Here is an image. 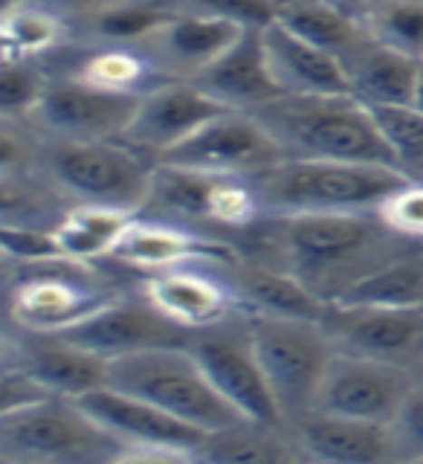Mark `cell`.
Segmentation results:
<instances>
[{"mask_svg": "<svg viewBox=\"0 0 423 464\" xmlns=\"http://www.w3.org/2000/svg\"><path fill=\"white\" fill-rule=\"evenodd\" d=\"M145 299L186 331H200L244 308L236 287L195 265L157 270L145 282Z\"/></svg>", "mask_w": 423, "mask_h": 464, "instance_id": "cell-18", "label": "cell"}, {"mask_svg": "<svg viewBox=\"0 0 423 464\" xmlns=\"http://www.w3.org/2000/svg\"><path fill=\"white\" fill-rule=\"evenodd\" d=\"M264 53L282 96H345L351 93L348 70L337 55L299 38L282 24L261 29Z\"/></svg>", "mask_w": 423, "mask_h": 464, "instance_id": "cell-19", "label": "cell"}, {"mask_svg": "<svg viewBox=\"0 0 423 464\" xmlns=\"http://www.w3.org/2000/svg\"><path fill=\"white\" fill-rule=\"evenodd\" d=\"M47 398H53V392L43 386L38 377L21 369L18 362H14V366H6L4 381H0V415L24 410V406L47 401Z\"/></svg>", "mask_w": 423, "mask_h": 464, "instance_id": "cell-40", "label": "cell"}, {"mask_svg": "<svg viewBox=\"0 0 423 464\" xmlns=\"http://www.w3.org/2000/svg\"><path fill=\"white\" fill-rule=\"evenodd\" d=\"M224 111L221 102L203 93L195 82L171 79L139 96L134 120L120 140L139 154L159 160Z\"/></svg>", "mask_w": 423, "mask_h": 464, "instance_id": "cell-15", "label": "cell"}, {"mask_svg": "<svg viewBox=\"0 0 423 464\" xmlns=\"http://www.w3.org/2000/svg\"><path fill=\"white\" fill-rule=\"evenodd\" d=\"M29 337L21 340L18 366L47 386L53 395L79 401L93 389L108 386L111 362L79 343L67 340L64 334H38L26 331Z\"/></svg>", "mask_w": 423, "mask_h": 464, "instance_id": "cell-21", "label": "cell"}, {"mask_svg": "<svg viewBox=\"0 0 423 464\" xmlns=\"http://www.w3.org/2000/svg\"><path fill=\"white\" fill-rule=\"evenodd\" d=\"M345 70L348 82H351V96L366 108L412 105L420 70L418 58H409L369 38V44L345 64Z\"/></svg>", "mask_w": 423, "mask_h": 464, "instance_id": "cell-25", "label": "cell"}, {"mask_svg": "<svg viewBox=\"0 0 423 464\" xmlns=\"http://www.w3.org/2000/svg\"><path fill=\"white\" fill-rule=\"evenodd\" d=\"M246 328L284 420L299 424L304 415L313 412L319 386L337 345L331 343L322 325L304 319L250 314Z\"/></svg>", "mask_w": 423, "mask_h": 464, "instance_id": "cell-5", "label": "cell"}, {"mask_svg": "<svg viewBox=\"0 0 423 464\" xmlns=\"http://www.w3.org/2000/svg\"><path fill=\"white\" fill-rule=\"evenodd\" d=\"M236 287L244 308L253 314L284 316V319H304V323H319L328 311V299L319 296L311 285H304L299 276L290 270L250 265L236 273Z\"/></svg>", "mask_w": 423, "mask_h": 464, "instance_id": "cell-24", "label": "cell"}, {"mask_svg": "<svg viewBox=\"0 0 423 464\" xmlns=\"http://www.w3.org/2000/svg\"><path fill=\"white\" fill-rule=\"evenodd\" d=\"M157 64L149 55L130 47H105L96 50L79 64V76L82 82L101 87V91L111 93H145L149 91V79L151 70Z\"/></svg>", "mask_w": 423, "mask_h": 464, "instance_id": "cell-31", "label": "cell"}, {"mask_svg": "<svg viewBox=\"0 0 423 464\" xmlns=\"http://www.w3.org/2000/svg\"><path fill=\"white\" fill-rule=\"evenodd\" d=\"M275 24L337 55L342 64L351 62L371 38L354 12L331 0H275Z\"/></svg>", "mask_w": 423, "mask_h": 464, "instance_id": "cell-26", "label": "cell"}, {"mask_svg": "<svg viewBox=\"0 0 423 464\" xmlns=\"http://www.w3.org/2000/svg\"><path fill=\"white\" fill-rule=\"evenodd\" d=\"M412 386L403 366L337 348L319 386L313 412L391 424Z\"/></svg>", "mask_w": 423, "mask_h": 464, "instance_id": "cell-12", "label": "cell"}, {"mask_svg": "<svg viewBox=\"0 0 423 464\" xmlns=\"http://www.w3.org/2000/svg\"><path fill=\"white\" fill-rule=\"evenodd\" d=\"M406 178H423V113L415 105L369 108Z\"/></svg>", "mask_w": 423, "mask_h": 464, "instance_id": "cell-33", "label": "cell"}, {"mask_svg": "<svg viewBox=\"0 0 423 464\" xmlns=\"http://www.w3.org/2000/svg\"><path fill=\"white\" fill-rule=\"evenodd\" d=\"M377 218L383 221V227L395 236L406 238H423V183L418 180H406L398 192H391Z\"/></svg>", "mask_w": 423, "mask_h": 464, "instance_id": "cell-36", "label": "cell"}, {"mask_svg": "<svg viewBox=\"0 0 423 464\" xmlns=\"http://www.w3.org/2000/svg\"><path fill=\"white\" fill-rule=\"evenodd\" d=\"M186 348L195 354L212 386L221 392V398L244 420H253V424L273 427V430H279L284 424V415L279 410V403H275L264 369L258 362L246 323L232 328L224 319L217 325L192 331Z\"/></svg>", "mask_w": 423, "mask_h": 464, "instance_id": "cell-10", "label": "cell"}, {"mask_svg": "<svg viewBox=\"0 0 423 464\" xmlns=\"http://www.w3.org/2000/svg\"><path fill=\"white\" fill-rule=\"evenodd\" d=\"M357 18L374 41L423 62V0H366Z\"/></svg>", "mask_w": 423, "mask_h": 464, "instance_id": "cell-29", "label": "cell"}, {"mask_svg": "<svg viewBox=\"0 0 423 464\" xmlns=\"http://www.w3.org/2000/svg\"><path fill=\"white\" fill-rule=\"evenodd\" d=\"M331 4H337V6H342V9H348V12H360L362 9V4H366V0H331Z\"/></svg>", "mask_w": 423, "mask_h": 464, "instance_id": "cell-42", "label": "cell"}, {"mask_svg": "<svg viewBox=\"0 0 423 464\" xmlns=\"http://www.w3.org/2000/svg\"><path fill=\"white\" fill-rule=\"evenodd\" d=\"M412 105L423 113V62H420V70H418V84H415V96H412Z\"/></svg>", "mask_w": 423, "mask_h": 464, "instance_id": "cell-41", "label": "cell"}, {"mask_svg": "<svg viewBox=\"0 0 423 464\" xmlns=\"http://www.w3.org/2000/svg\"><path fill=\"white\" fill-rule=\"evenodd\" d=\"M108 386L151 401L200 432H221L244 418L221 398L186 345H163L111 362Z\"/></svg>", "mask_w": 423, "mask_h": 464, "instance_id": "cell-3", "label": "cell"}, {"mask_svg": "<svg viewBox=\"0 0 423 464\" xmlns=\"http://www.w3.org/2000/svg\"><path fill=\"white\" fill-rule=\"evenodd\" d=\"M342 308H423V265L386 261L348 282L331 299Z\"/></svg>", "mask_w": 423, "mask_h": 464, "instance_id": "cell-28", "label": "cell"}, {"mask_svg": "<svg viewBox=\"0 0 423 464\" xmlns=\"http://www.w3.org/2000/svg\"><path fill=\"white\" fill-rule=\"evenodd\" d=\"M62 334L67 340L87 348V352L113 362L120 357L149 352V348L186 345L192 331L171 323V319L166 314H159L149 299L145 302L113 299L99 314H93L91 319H84L76 328L62 331Z\"/></svg>", "mask_w": 423, "mask_h": 464, "instance_id": "cell-16", "label": "cell"}, {"mask_svg": "<svg viewBox=\"0 0 423 464\" xmlns=\"http://www.w3.org/2000/svg\"><path fill=\"white\" fill-rule=\"evenodd\" d=\"M246 26L217 18L203 12H174L171 18L145 41L154 55L157 67H166L174 79H197L203 70H209L217 58L229 53Z\"/></svg>", "mask_w": 423, "mask_h": 464, "instance_id": "cell-17", "label": "cell"}, {"mask_svg": "<svg viewBox=\"0 0 423 464\" xmlns=\"http://www.w3.org/2000/svg\"><path fill=\"white\" fill-rule=\"evenodd\" d=\"M253 116L270 128L287 160H337L398 169L374 113L351 93L279 96L253 111Z\"/></svg>", "mask_w": 423, "mask_h": 464, "instance_id": "cell-1", "label": "cell"}, {"mask_svg": "<svg viewBox=\"0 0 423 464\" xmlns=\"http://www.w3.org/2000/svg\"><path fill=\"white\" fill-rule=\"evenodd\" d=\"M395 432V459L423 461V386H412L403 406L391 420Z\"/></svg>", "mask_w": 423, "mask_h": 464, "instance_id": "cell-38", "label": "cell"}, {"mask_svg": "<svg viewBox=\"0 0 423 464\" xmlns=\"http://www.w3.org/2000/svg\"><path fill=\"white\" fill-rule=\"evenodd\" d=\"M304 456L337 464H374L395 459V432L380 420L311 412L296 424Z\"/></svg>", "mask_w": 423, "mask_h": 464, "instance_id": "cell-22", "label": "cell"}, {"mask_svg": "<svg viewBox=\"0 0 423 464\" xmlns=\"http://www.w3.org/2000/svg\"><path fill=\"white\" fill-rule=\"evenodd\" d=\"M120 441L87 415L79 401L47 398L0 415V459L29 464L116 461Z\"/></svg>", "mask_w": 423, "mask_h": 464, "instance_id": "cell-4", "label": "cell"}, {"mask_svg": "<svg viewBox=\"0 0 423 464\" xmlns=\"http://www.w3.org/2000/svg\"><path fill=\"white\" fill-rule=\"evenodd\" d=\"M0 244H4V253L18 261V265H35V261L62 256L53 229H33L12 221H4V227H0Z\"/></svg>", "mask_w": 423, "mask_h": 464, "instance_id": "cell-37", "label": "cell"}, {"mask_svg": "<svg viewBox=\"0 0 423 464\" xmlns=\"http://www.w3.org/2000/svg\"><path fill=\"white\" fill-rule=\"evenodd\" d=\"M192 82L215 102H221L226 111L253 113L282 96L267 62L261 29H246L236 47Z\"/></svg>", "mask_w": 423, "mask_h": 464, "instance_id": "cell-20", "label": "cell"}, {"mask_svg": "<svg viewBox=\"0 0 423 464\" xmlns=\"http://www.w3.org/2000/svg\"><path fill=\"white\" fill-rule=\"evenodd\" d=\"M21 6H26V0H4V14H6V12H14V9H21Z\"/></svg>", "mask_w": 423, "mask_h": 464, "instance_id": "cell-43", "label": "cell"}, {"mask_svg": "<svg viewBox=\"0 0 423 464\" xmlns=\"http://www.w3.org/2000/svg\"><path fill=\"white\" fill-rule=\"evenodd\" d=\"M192 9L236 21L246 29H264L275 21V0H192Z\"/></svg>", "mask_w": 423, "mask_h": 464, "instance_id": "cell-39", "label": "cell"}, {"mask_svg": "<svg viewBox=\"0 0 423 464\" xmlns=\"http://www.w3.org/2000/svg\"><path fill=\"white\" fill-rule=\"evenodd\" d=\"M322 328L340 352L403 369L423 362V308H342L328 302Z\"/></svg>", "mask_w": 423, "mask_h": 464, "instance_id": "cell-14", "label": "cell"}, {"mask_svg": "<svg viewBox=\"0 0 423 464\" xmlns=\"http://www.w3.org/2000/svg\"><path fill=\"white\" fill-rule=\"evenodd\" d=\"M120 299L108 285L91 279L87 265L64 256L21 265V282L12 296V319L24 331L62 334Z\"/></svg>", "mask_w": 423, "mask_h": 464, "instance_id": "cell-8", "label": "cell"}, {"mask_svg": "<svg viewBox=\"0 0 423 464\" xmlns=\"http://www.w3.org/2000/svg\"><path fill=\"white\" fill-rule=\"evenodd\" d=\"M139 96L111 93L82 79H64L47 84L38 108L29 116L62 142L120 140L134 120Z\"/></svg>", "mask_w": 423, "mask_h": 464, "instance_id": "cell-13", "label": "cell"}, {"mask_svg": "<svg viewBox=\"0 0 423 464\" xmlns=\"http://www.w3.org/2000/svg\"><path fill=\"white\" fill-rule=\"evenodd\" d=\"M406 180L412 178L389 166L284 160L255 178V188L261 207L284 218L304 212H377Z\"/></svg>", "mask_w": 423, "mask_h": 464, "instance_id": "cell-2", "label": "cell"}, {"mask_svg": "<svg viewBox=\"0 0 423 464\" xmlns=\"http://www.w3.org/2000/svg\"><path fill=\"white\" fill-rule=\"evenodd\" d=\"M130 221H134V212L128 209L105 207V203H82V207L70 209L53 232L64 258L87 265V261L113 256Z\"/></svg>", "mask_w": 423, "mask_h": 464, "instance_id": "cell-27", "label": "cell"}, {"mask_svg": "<svg viewBox=\"0 0 423 464\" xmlns=\"http://www.w3.org/2000/svg\"><path fill=\"white\" fill-rule=\"evenodd\" d=\"M284 149L253 113L224 111L157 163L226 178H261L284 163Z\"/></svg>", "mask_w": 423, "mask_h": 464, "instance_id": "cell-11", "label": "cell"}, {"mask_svg": "<svg viewBox=\"0 0 423 464\" xmlns=\"http://www.w3.org/2000/svg\"><path fill=\"white\" fill-rule=\"evenodd\" d=\"M79 406L96 424L120 441L116 461H178L197 459L207 432L183 424L151 401L128 395L122 389L101 386L79 398Z\"/></svg>", "mask_w": 423, "mask_h": 464, "instance_id": "cell-9", "label": "cell"}, {"mask_svg": "<svg viewBox=\"0 0 423 464\" xmlns=\"http://www.w3.org/2000/svg\"><path fill=\"white\" fill-rule=\"evenodd\" d=\"M273 427H261L253 420H244L229 430L212 432L203 441L197 459L212 461H284L296 453L282 439H275Z\"/></svg>", "mask_w": 423, "mask_h": 464, "instance_id": "cell-32", "label": "cell"}, {"mask_svg": "<svg viewBox=\"0 0 423 464\" xmlns=\"http://www.w3.org/2000/svg\"><path fill=\"white\" fill-rule=\"evenodd\" d=\"M171 14V9L154 4V0H125V4L101 6L93 18V29L96 35L122 47L130 41H149Z\"/></svg>", "mask_w": 423, "mask_h": 464, "instance_id": "cell-34", "label": "cell"}, {"mask_svg": "<svg viewBox=\"0 0 423 464\" xmlns=\"http://www.w3.org/2000/svg\"><path fill=\"white\" fill-rule=\"evenodd\" d=\"M229 256L232 253L224 244L200 238L197 232L186 227L157 221V218H134L111 258L122 261L128 267L157 273L180 265H195V261H226Z\"/></svg>", "mask_w": 423, "mask_h": 464, "instance_id": "cell-23", "label": "cell"}, {"mask_svg": "<svg viewBox=\"0 0 423 464\" xmlns=\"http://www.w3.org/2000/svg\"><path fill=\"white\" fill-rule=\"evenodd\" d=\"M105 6H113V4H125V0H101Z\"/></svg>", "mask_w": 423, "mask_h": 464, "instance_id": "cell-44", "label": "cell"}, {"mask_svg": "<svg viewBox=\"0 0 423 464\" xmlns=\"http://www.w3.org/2000/svg\"><path fill=\"white\" fill-rule=\"evenodd\" d=\"M279 224L290 273L311 285L316 294L319 279H342L340 290L351 282L348 270H354L362 256L371 253L383 227L380 218L371 221L369 212H304L284 215Z\"/></svg>", "mask_w": 423, "mask_h": 464, "instance_id": "cell-6", "label": "cell"}, {"mask_svg": "<svg viewBox=\"0 0 423 464\" xmlns=\"http://www.w3.org/2000/svg\"><path fill=\"white\" fill-rule=\"evenodd\" d=\"M67 26L58 14L38 9V6H21L4 14L0 24V47H4V64L6 62H35L43 53H53L64 41Z\"/></svg>", "mask_w": 423, "mask_h": 464, "instance_id": "cell-30", "label": "cell"}, {"mask_svg": "<svg viewBox=\"0 0 423 464\" xmlns=\"http://www.w3.org/2000/svg\"><path fill=\"white\" fill-rule=\"evenodd\" d=\"M47 79L33 67V62H6L0 76V108L6 116H29L47 91Z\"/></svg>", "mask_w": 423, "mask_h": 464, "instance_id": "cell-35", "label": "cell"}, {"mask_svg": "<svg viewBox=\"0 0 423 464\" xmlns=\"http://www.w3.org/2000/svg\"><path fill=\"white\" fill-rule=\"evenodd\" d=\"M50 171L70 195L134 212L151 200L157 169L122 140L62 142L50 151Z\"/></svg>", "mask_w": 423, "mask_h": 464, "instance_id": "cell-7", "label": "cell"}]
</instances>
